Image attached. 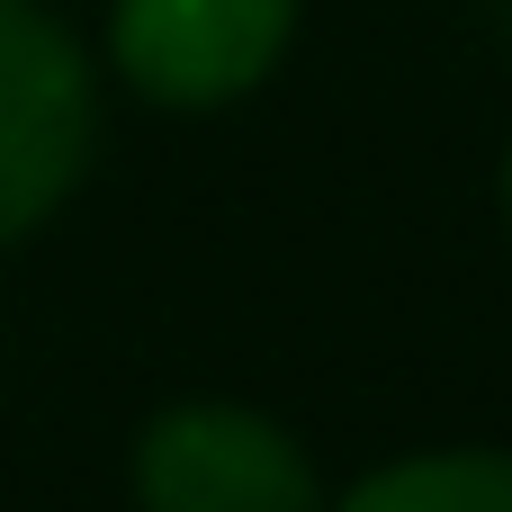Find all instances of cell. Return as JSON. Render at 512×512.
Here are the masks:
<instances>
[{"instance_id": "6da1fadb", "label": "cell", "mask_w": 512, "mask_h": 512, "mask_svg": "<svg viewBox=\"0 0 512 512\" xmlns=\"http://www.w3.org/2000/svg\"><path fill=\"white\" fill-rule=\"evenodd\" d=\"M99 162V54L45 0H0V252L45 234Z\"/></svg>"}, {"instance_id": "5b68a950", "label": "cell", "mask_w": 512, "mask_h": 512, "mask_svg": "<svg viewBox=\"0 0 512 512\" xmlns=\"http://www.w3.org/2000/svg\"><path fill=\"white\" fill-rule=\"evenodd\" d=\"M504 225H512V144H504Z\"/></svg>"}, {"instance_id": "8992f818", "label": "cell", "mask_w": 512, "mask_h": 512, "mask_svg": "<svg viewBox=\"0 0 512 512\" xmlns=\"http://www.w3.org/2000/svg\"><path fill=\"white\" fill-rule=\"evenodd\" d=\"M504 27H512V0H504Z\"/></svg>"}, {"instance_id": "277c9868", "label": "cell", "mask_w": 512, "mask_h": 512, "mask_svg": "<svg viewBox=\"0 0 512 512\" xmlns=\"http://www.w3.org/2000/svg\"><path fill=\"white\" fill-rule=\"evenodd\" d=\"M324 512H512V450H414L369 468Z\"/></svg>"}, {"instance_id": "7a4b0ae2", "label": "cell", "mask_w": 512, "mask_h": 512, "mask_svg": "<svg viewBox=\"0 0 512 512\" xmlns=\"http://www.w3.org/2000/svg\"><path fill=\"white\" fill-rule=\"evenodd\" d=\"M297 18L306 0H108L99 63L162 117H216L288 63Z\"/></svg>"}, {"instance_id": "3957f363", "label": "cell", "mask_w": 512, "mask_h": 512, "mask_svg": "<svg viewBox=\"0 0 512 512\" xmlns=\"http://www.w3.org/2000/svg\"><path fill=\"white\" fill-rule=\"evenodd\" d=\"M135 512H324L306 441L234 396H180L135 432Z\"/></svg>"}]
</instances>
